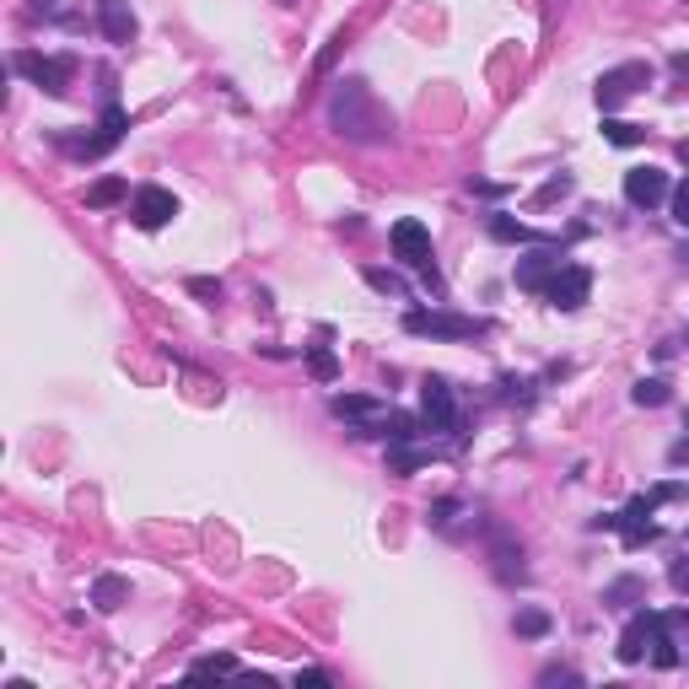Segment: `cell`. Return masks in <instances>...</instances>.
<instances>
[{
	"label": "cell",
	"instance_id": "obj_1",
	"mask_svg": "<svg viewBox=\"0 0 689 689\" xmlns=\"http://www.w3.org/2000/svg\"><path fill=\"white\" fill-rule=\"evenodd\" d=\"M329 119L340 135H351V140H382L388 135V114L377 108V97L361 87V81H345L340 92H334V103H329Z\"/></svg>",
	"mask_w": 689,
	"mask_h": 689
},
{
	"label": "cell",
	"instance_id": "obj_2",
	"mask_svg": "<svg viewBox=\"0 0 689 689\" xmlns=\"http://www.w3.org/2000/svg\"><path fill=\"white\" fill-rule=\"evenodd\" d=\"M646 646H652V657H657V668H674L679 657H674V641H668V630L657 615H635L620 635V663H641L646 657Z\"/></svg>",
	"mask_w": 689,
	"mask_h": 689
},
{
	"label": "cell",
	"instance_id": "obj_3",
	"mask_svg": "<svg viewBox=\"0 0 689 689\" xmlns=\"http://www.w3.org/2000/svg\"><path fill=\"white\" fill-rule=\"evenodd\" d=\"M646 81H652V65H641V60L615 65V70H604V76H598L593 97H598V108H604V114H615V108H620V103H630V97H635Z\"/></svg>",
	"mask_w": 689,
	"mask_h": 689
},
{
	"label": "cell",
	"instance_id": "obj_4",
	"mask_svg": "<svg viewBox=\"0 0 689 689\" xmlns=\"http://www.w3.org/2000/svg\"><path fill=\"white\" fill-rule=\"evenodd\" d=\"M393 253H399L410 269H421V275H426V286H437V264H432V232H426L415 216L393 221Z\"/></svg>",
	"mask_w": 689,
	"mask_h": 689
},
{
	"label": "cell",
	"instance_id": "obj_5",
	"mask_svg": "<svg viewBox=\"0 0 689 689\" xmlns=\"http://www.w3.org/2000/svg\"><path fill=\"white\" fill-rule=\"evenodd\" d=\"M16 70L33 87H44L49 97H65L70 81H76V60H65V55H16Z\"/></svg>",
	"mask_w": 689,
	"mask_h": 689
},
{
	"label": "cell",
	"instance_id": "obj_6",
	"mask_svg": "<svg viewBox=\"0 0 689 689\" xmlns=\"http://www.w3.org/2000/svg\"><path fill=\"white\" fill-rule=\"evenodd\" d=\"M404 329L410 334H432V340H474V334H485V323L480 318H458V313H404Z\"/></svg>",
	"mask_w": 689,
	"mask_h": 689
},
{
	"label": "cell",
	"instance_id": "obj_7",
	"mask_svg": "<svg viewBox=\"0 0 689 689\" xmlns=\"http://www.w3.org/2000/svg\"><path fill=\"white\" fill-rule=\"evenodd\" d=\"M587 297H593V275H587L582 264H561V269H555V280L544 286V302H550V308H561V313H576Z\"/></svg>",
	"mask_w": 689,
	"mask_h": 689
},
{
	"label": "cell",
	"instance_id": "obj_8",
	"mask_svg": "<svg viewBox=\"0 0 689 689\" xmlns=\"http://www.w3.org/2000/svg\"><path fill=\"white\" fill-rule=\"evenodd\" d=\"M129 216H135V227L140 232H157V227H168L173 216H179V199L168 194V188L146 184L140 194H135V205H129Z\"/></svg>",
	"mask_w": 689,
	"mask_h": 689
},
{
	"label": "cell",
	"instance_id": "obj_9",
	"mask_svg": "<svg viewBox=\"0 0 689 689\" xmlns=\"http://www.w3.org/2000/svg\"><path fill=\"white\" fill-rule=\"evenodd\" d=\"M625 199L635 205V210L663 205V199H668V173H663V168H630L625 173Z\"/></svg>",
	"mask_w": 689,
	"mask_h": 689
},
{
	"label": "cell",
	"instance_id": "obj_10",
	"mask_svg": "<svg viewBox=\"0 0 689 689\" xmlns=\"http://www.w3.org/2000/svg\"><path fill=\"white\" fill-rule=\"evenodd\" d=\"M421 410H426V426H432V432H452V426H458V404H452V388H447L441 377H426Z\"/></svg>",
	"mask_w": 689,
	"mask_h": 689
},
{
	"label": "cell",
	"instance_id": "obj_11",
	"mask_svg": "<svg viewBox=\"0 0 689 689\" xmlns=\"http://www.w3.org/2000/svg\"><path fill=\"white\" fill-rule=\"evenodd\" d=\"M555 269H561V253H555V249H533L528 259H517V286L544 297V286L555 280Z\"/></svg>",
	"mask_w": 689,
	"mask_h": 689
},
{
	"label": "cell",
	"instance_id": "obj_12",
	"mask_svg": "<svg viewBox=\"0 0 689 689\" xmlns=\"http://www.w3.org/2000/svg\"><path fill=\"white\" fill-rule=\"evenodd\" d=\"M97 22H103V38L108 44H129L135 38V11H129V0H97Z\"/></svg>",
	"mask_w": 689,
	"mask_h": 689
},
{
	"label": "cell",
	"instance_id": "obj_13",
	"mask_svg": "<svg viewBox=\"0 0 689 689\" xmlns=\"http://www.w3.org/2000/svg\"><path fill=\"white\" fill-rule=\"evenodd\" d=\"M652 496H646V502H630L625 512H620V528H625V544H641V539H652V523H646V517H652Z\"/></svg>",
	"mask_w": 689,
	"mask_h": 689
},
{
	"label": "cell",
	"instance_id": "obj_14",
	"mask_svg": "<svg viewBox=\"0 0 689 689\" xmlns=\"http://www.w3.org/2000/svg\"><path fill=\"white\" fill-rule=\"evenodd\" d=\"M334 415H351V421H382V415H388V410H382V404H377V399H361V393H340V399H334Z\"/></svg>",
	"mask_w": 689,
	"mask_h": 689
},
{
	"label": "cell",
	"instance_id": "obj_15",
	"mask_svg": "<svg viewBox=\"0 0 689 689\" xmlns=\"http://www.w3.org/2000/svg\"><path fill=\"white\" fill-rule=\"evenodd\" d=\"M125 598H129V582H125V576H97V587H92V604H97L103 615H114Z\"/></svg>",
	"mask_w": 689,
	"mask_h": 689
},
{
	"label": "cell",
	"instance_id": "obj_16",
	"mask_svg": "<svg viewBox=\"0 0 689 689\" xmlns=\"http://www.w3.org/2000/svg\"><path fill=\"white\" fill-rule=\"evenodd\" d=\"M630 399H635L641 410H657V404H668V382H663V377H641V382L630 388Z\"/></svg>",
	"mask_w": 689,
	"mask_h": 689
},
{
	"label": "cell",
	"instance_id": "obj_17",
	"mask_svg": "<svg viewBox=\"0 0 689 689\" xmlns=\"http://www.w3.org/2000/svg\"><path fill=\"white\" fill-rule=\"evenodd\" d=\"M491 238L496 243H533V232L523 221H512V216H491Z\"/></svg>",
	"mask_w": 689,
	"mask_h": 689
},
{
	"label": "cell",
	"instance_id": "obj_18",
	"mask_svg": "<svg viewBox=\"0 0 689 689\" xmlns=\"http://www.w3.org/2000/svg\"><path fill=\"white\" fill-rule=\"evenodd\" d=\"M604 135H609L615 146H641V140H646V129L625 125V119H604Z\"/></svg>",
	"mask_w": 689,
	"mask_h": 689
},
{
	"label": "cell",
	"instance_id": "obj_19",
	"mask_svg": "<svg viewBox=\"0 0 689 689\" xmlns=\"http://www.w3.org/2000/svg\"><path fill=\"white\" fill-rule=\"evenodd\" d=\"M114 199H125V179H103L87 188V205H114Z\"/></svg>",
	"mask_w": 689,
	"mask_h": 689
},
{
	"label": "cell",
	"instance_id": "obj_20",
	"mask_svg": "<svg viewBox=\"0 0 689 689\" xmlns=\"http://www.w3.org/2000/svg\"><path fill=\"white\" fill-rule=\"evenodd\" d=\"M308 367H313L318 382H334V372H340V361H334V351H329V345H318L313 356H308Z\"/></svg>",
	"mask_w": 689,
	"mask_h": 689
},
{
	"label": "cell",
	"instance_id": "obj_21",
	"mask_svg": "<svg viewBox=\"0 0 689 689\" xmlns=\"http://www.w3.org/2000/svg\"><path fill=\"white\" fill-rule=\"evenodd\" d=\"M544 630H550V615H544V609H523V615H517V635H544Z\"/></svg>",
	"mask_w": 689,
	"mask_h": 689
},
{
	"label": "cell",
	"instance_id": "obj_22",
	"mask_svg": "<svg viewBox=\"0 0 689 689\" xmlns=\"http://www.w3.org/2000/svg\"><path fill=\"white\" fill-rule=\"evenodd\" d=\"M367 280H372L377 291H388V297H404V280H399V275H388V269H367Z\"/></svg>",
	"mask_w": 689,
	"mask_h": 689
},
{
	"label": "cell",
	"instance_id": "obj_23",
	"mask_svg": "<svg viewBox=\"0 0 689 689\" xmlns=\"http://www.w3.org/2000/svg\"><path fill=\"white\" fill-rule=\"evenodd\" d=\"M194 674H238V657H199Z\"/></svg>",
	"mask_w": 689,
	"mask_h": 689
},
{
	"label": "cell",
	"instance_id": "obj_24",
	"mask_svg": "<svg viewBox=\"0 0 689 689\" xmlns=\"http://www.w3.org/2000/svg\"><path fill=\"white\" fill-rule=\"evenodd\" d=\"M674 221H679V227H689V179L674 188Z\"/></svg>",
	"mask_w": 689,
	"mask_h": 689
},
{
	"label": "cell",
	"instance_id": "obj_25",
	"mask_svg": "<svg viewBox=\"0 0 689 689\" xmlns=\"http://www.w3.org/2000/svg\"><path fill=\"white\" fill-rule=\"evenodd\" d=\"M674 87H689V55H674Z\"/></svg>",
	"mask_w": 689,
	"mask_h": 689
},
{
	"label": "cell",
	"instance_id": "obj_26",
	"mask_svg": "<svg viewBox=\"0 0 689 689\" xmlns=\"http://www.w3.org/2000/svg\"><path fill=\"white\" fill-rule=\"evenodd\" d=\"M188 291H194V297H221V286H216V280H188Z\"/></svg>",
	"mask_w": 689,
	"mask_h": 689
},
{
	"label": "cell",
	"instance_id": "obj_27",
	"mask_svg": "<svg viewBox=\"0 0 689 689\" xmlns=\"http://www.w3.org/2000/svg\"><path fill=\"white\" fill-rule=\"evenodd\" d=\"M674 463H689V441H679V447H674Z\"/></svg>",
	"mask_w": 689,
	"mask_h": 689
},
{
	"label": "cell",
	"instance_id": "obj_28",
	"mask_svg": "<svg viewBox=\"0 0 689 689\" xmlns=\"http://www.w3.org/2000/svg\"><path fill=\"white\" fill-rule=\"evenodd\" d=\"M38 11H49V16H55V11H60V0H38Z\"/></svg>",
	"mask_w": 689,
	"mask_h": 689
}]
</instances>
